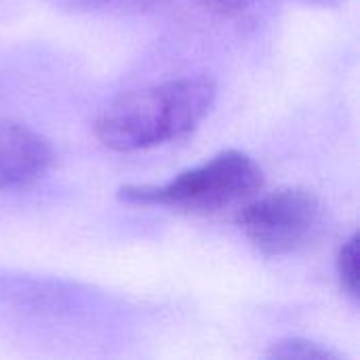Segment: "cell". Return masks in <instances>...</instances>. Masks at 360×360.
Instances as JSON below:
<instances>
[{
  "label": "cell",
  "instance_id": "52a82bcc",
  "mask_svg": "<svg viewBox=\"0 0 360 360\" xmlns=\"http://www.w3.org/2000/svg\"><path fill=\"white\" fill-rule=\"evenodd\" d=\"M202 2L219 13H236V11L247 8L253 0H202Z\"/></svg>",
  "mask_w": 360,
  "mask_h": 360
},
{
  "label": "cell",
  "instance_id": "277c9868",
  "mask_svg": "<svg viewBox=\"0 0 360 360\" xmlns=\"http://www.w3.org/2000/svg\"><path fill=\"white\" fill-rule=\"evenodd\" d=\"M53 165L51 143L27 124L0 120V192L42 179Z\"/></svg>",
  "mask_w": 360,
  "mask_h": 360
},
{
  "label": "cell",
  "instance_id": "7a4b0ae2",
  "mask_svg": "<svg viewBox=\"0 0 360 360\" xmlns=\"http://www.w3.org/2000/svg\"><path fill=\"white\" fill-rule=\"evenodd\" d=\"M262 184V167L249 154L226 150L207 162L175 175L162 186H122L118 198L129 205L167 207L184 213H211L253 196Z\"/></svg>",
  "mask_w": 360,
  "mask_h": 360
},
{
  "label": "cell",
  "instance_id": "3957f363",
  "mask_svg": "<svg viewBox=\"0 0 360 360\" xmlns=\"http://www.w3.org/2000/svg\"><path fill=\"white\" fill-rule=\"evenodd\" d=\"M321 202L304 188L274 190L238 213V226L264 255H289L306 247L321 226Z\"/></svg>",
  "mask_w": 360,
  "mask_h": 360
},
{
  "label": "cell",
  "instance_id": "6da1fadb",
  "mask_svg": "<svg viewBox=\"0 0 360 360\" xmlns=\"http://www.w3.org/2000/svg\"><path fill=\"white\" fill-rule=\"evenodd\" d=\"M217 95L207 74L179 76L120 95L95 122L97 139L114 152H137L190 135Z\"/></svg>",
  "mask_w": 360,
  "mask_h": 360
},
{
  "label": "cell",
  "instance_id": "ba28073f",
  "mask_svg": "<svg viewBox=\"0 0 360 360\" xmlns=\"http://www.w3.org/2000/svg\"><path fill=\"white\" fill-rule=\"evenodd\" d=\"M97 4H103V6H137V4H143L148 0H93Z\"/></svg>",
  "mask_w": 360,
  "mask_h": 360
},
{
  "label": "cell",
  "instance_id": "8992f818",
  "mask_svg": "<svg viewBox=\"0 0 360 360\" xmlns=\"http://www.w3.org/2000/svg\"><path fill=\"white\" fill-rule=\"evenodd\" d=\"M338 276L344 293L352 300H359V236L354 234L338 255Z\"/></svg>",
  "mask_w": 360,
  "mask_h": 360
},
{
  "label": "cell",
  "instance_id": "9c48e42d",
  "mask_svg": "<svg viewBox=\"0 0 360 360\" xmlns=\"http://www.w3.org/2000/svg\"><path fill=\"white\" fill-rule=\"evenodd\" d=\"M304 2L316 4V6H338V4H342L344 0H304Z\"/></svg>",
  "mask_w": 360,
  "mask_h": 360
},
{
  "label": "cell",
  "instance_id": "5b68a950",
  "mask_svg": "<svg viewBox=\"0 0 360 360\" xmlns=\"http://www.w3.org/2000/svg\"><path fill=\"white\" fill-rule=\"evenodd\" d=\"M272 359H300V360H340L342 356L335 354L329 348H323L321 344H314L310 340L293 338V340H283L272 346L268 352Z\"/></svg>",
  "mask_w": 360,
  "mask_h": 360
}]
</instances>
